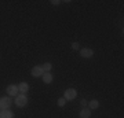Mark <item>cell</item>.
<instances>
[{"label":"cell","instance_id":"6da1fadb","mask_svg":"<svg viewBox=\"0 0 124 118\" xmlns=\"http://www.w3.org/2000/svg\"><path fill=\"white\" fill-rule=\"evenodd\" d=\"M14 104L17 106V107H19V109L25 107L28 104V96L25 93H18L17 96L14 97Z\"/></svg>","mask_w":124,"mask_h":118},{"label":"cell","instance_id":"7a4b0ae2","mask_svg":"<svg viewBox=\"0 0 124 118\" xmlns=\"http://www.w3.org/2000/svg\"><path fill=\"white\" fill-rule=\"evenodd\" d=\"M63 97H65L66 102L75 100L76 97H77V91H76L75 88H68V89H65V92H63Z\"/></svg>","mask_w":124,"mask_h":118},{"label":"cell","instance_id":"3957f363","mask_svg":"<svg viewBox=\"0 0 124 118\" xmlns=\"http://www.w3.org/2000/svg\"><path fill=\"white\" fill-rule=\"evenodd\" d=\"M6 92H7V95H8V96H14V97H15L18 93H19V91H18V85H15V84H10V85H7Z\"/></svg>","mask_w":124,"mask_h":118},{"label":"cell","instance_id":"277c9868","mask_svg":"<svg viewBox=\"0 0 124 118\" xmlns=\"http://www.w3.org/2000/svg\"><path fill=\"white\" fill-rule=\"evenodd\" d=\"M79 54L81 58L84 59H88V58H93L94 56V49L93 48H80L79 49Z\"/></svg>","mask_w":124,"mask_h":118},{"label":"cell","instance_id":"5b68a950","mask_svg":"<svg viewBox=\"0 0 124 118\" xmlns=\"http://www.w3.org/2000/svg\"><path fill=\"white\" fill-rule=\"evenodd\" d=\"M8 107H11V97L10 96L0 97V109L1 110H7Z\"/></svg>","mask_w":124,"mask_h":118},{"label":"cell","instance_id":"8992f818","mask_svg":"<svg viewBox=\"0 0 124 118\" xmlns=\"http://www.w3.org/2000/svg\"><path fill=\"white\" fill-rule=\"evenodd\" d=\"M31 74H32V77L39 78V77H43V74H44V70L41 69V66H35V67L31 70Z\"/></svg>","mask_w":124,"mask_h":118},{"label":"cell","instance_id":"52a82bcc","mask_svg":"<svg viewBox=\"0 0 124 118\" xmlns=\"http://www.w3.org/2000/svg\"><path fill=\"white\" fill-rule=\"evenodd\" d=\"M18 85V91H19V93H25L26 95L28 92H29V84L26 83V81H22V83L17 84Z\"/></svg>","mask_w":124,"mask_h":118},{"label":"cell","instance_id":"ba28073f","mask_svg":"<svg viewBox=\"0 0 124 118\" xmlns=\"http://www.w3.org/2000/svg\"><path fill=\"white\" fill-rule=\"evenodd\" d=\"M79 118H91V110L88 107H83L79 113Z\"/></svg>","mask_w":124,"mask_h":118},{"label":"cell","instance_id":"9c48e42d","mask_svg":"<svg viewBox=\"0 0 124 118\" xmlns=\"http://www.w3.org/2000/svg\"><path fill=\"white\" fill-rule=\"evenodd\" d=\"M0 118H14V113L10 109L1 110V111H0Z\"/></svg>","mask_w":124,"mask_h":118},{"label":"cell","instance_id":"30bf717a","mask_svg":"<svg viewBox=\"0 0 124 118\" xmlns=\"http://www.w3.org/2000/svg\"><path fill=\"white\" fill-rule=\"evenodd\" d=\"M41 80H43V83L44 84H51L54 80V76L51 74V73H44L43 74V77H41Z\"/></svg>","mask_w":124,"mask_h":118},{"label":"cell","instance_id":"8fae6325","mask_svg":"<svg viewBox=\"0 0 124 118\" xmlns=\"http://www.w3.org/2000/svg\"><path fill=\"white\" fill-rule=\"evenodd\" d=\"M90 110H95L99 107V100H97V99H93V100L88 102V106H87Z\"/></svg>","mask_w":124,"mask_h":118},{"label":"cell","instance_id":"7c38bea8","mask_svg":"<svg viewBox=\"0 0 124 118\" xmlns=\"http://www.w3.org/2000/svg\"><path fill=\"white\" fill-rule=\"evenodd\" d=\"M41 69L44 70V73H50L51 69H53V63H51V62H46V63L41 65Z\"/></svg>","mask_w":124,"mask_h":118},{"label":"cell","instance_id":"4fadbf2b","mask_svg":"<svg viewBox=\"0 0 124 118\" xmlns=\"http://www.w3.org/2000/svg\"><path fill=\"white\" fill-rule=\"evenodd\" d=\"M57 104H58V107H65V104H66V100H65V97L62 96V97H59L57 100Z\"/></svg>","mask_w":124,"mask_h":118},{"label":"cell","instance_id":"5bb4252c","mask_svg":"<svg viewBox=\"0 0 124 118\" xmlns=\"http://www.w3.org/2000/svg\"><path fill=\"white\" fill-rule=\"evenodd\" d=\"M72 49H75V51H79L80 49V45H79L77 41H73V43H72Z\"/></svg>","mask_w":124,"mask_h":118},{"label":"cell","instance_id":"9a60e30c","mask_svg":"<svg viewBox=\"0 0 124 118\" xmlns=\"http://www.w3.org/2000/svg\"><path fill=\"white\" fill-rule=\"evenodd\" d=\"M80 106H81V107H87V106H88V102L85 100V99H81V100H80Z\"/></svg>","mask_w":124,"mask_h":118},{"label":"cell","instance_id":"2e32d148","mask_svg":"<svg viewBox=\"0 0 124 118\" xmlns=\"http://www.w3.org/2000/svg\"><path fill=\"white\" fill-rule=\"evenodd\" d=\"M51 4L53 6H59L61 4V1H59V0H51Z\"/></svg>","mask_w":124,"mask_h":118}]
</instances>
